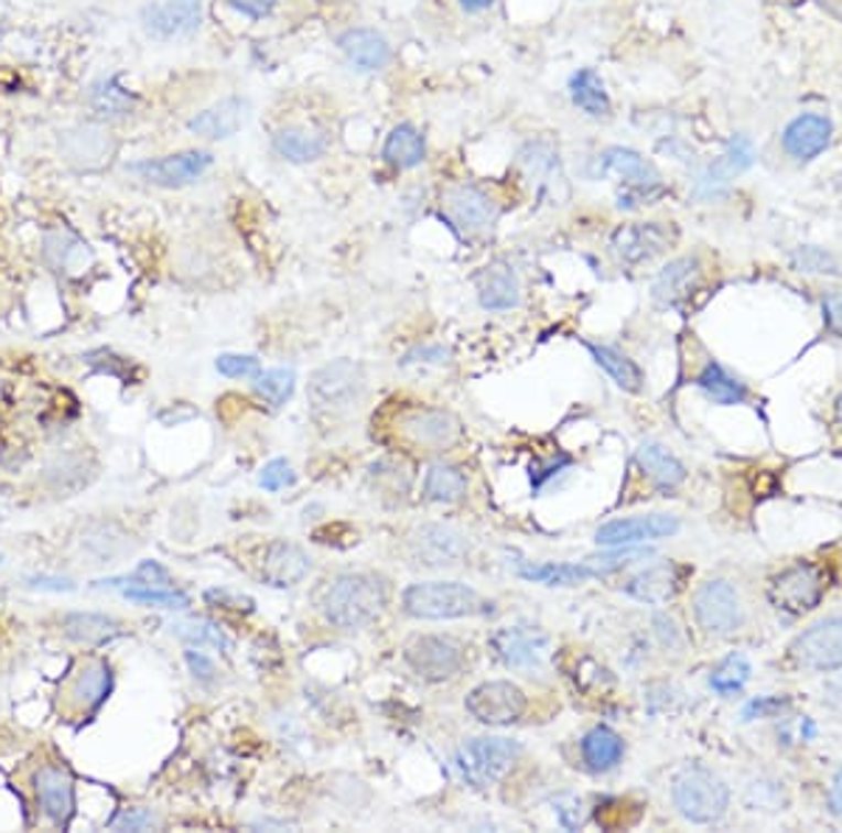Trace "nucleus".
<instances>
[{"label": "nucleus", "mask_w": 842, "mask_h": 833, "mask_svg": "<svg viewBox=\"0 0 842 833\" xmlns=\"http://www.w3.org/2000/svg\"><path fill=\"white\" fill-rule=\"evenodd\" d=\"M677 589H680V570L671 562L651 564V567L640 570L638 575H632L624 584L626 595L651 606H660L666 604V601H671L677 595Z\"/></svg>", "instance_id": "26"}, {"label": "nucleus", "mask_w": 842, "mask_h": 833, "mask_svg": "<svg viewBox=\"0 0 842 833\" xmlns=\"http://www.w3.org/2000/svg\"><path fill=\"white\" fill-rule=\"evenodd\" d=\"M96 586H110V589H125V586H172V575L161 562H141L130 575H118V578L96 581Z\"/></svg>", "instance_id": "46"}, {"label": "nucleus", "mask_w": 842, "mask_h": 833, "mask_svg": "<svg viewBox=\"0 0 842 833\" xmlns=\"http://www.w3.org/2000/svg\"><path fill=\"white\" fill-rule=\"evenodd\" d=\"M34 794H37L40 809L43 814L48 816L54 825L65 827L74 816L76 809V789H74V778H71V771L63 769V766H40L34 771Z\"/></svg>", "instance_id": "19"}, {"label": "nucleus", "mask_w": 842, "mask_h": 833, "mask_svg": "<svg viewBox=\"0 0 842 833\" xmlns=\"http://www.w3.org/2000/svg\"><path fill=\"white\" fill-rule=\"evenodd\" d=\"M582 758L593 771H609L624 758V738L609 727H593L582 738Z\"/></svg>", "instance_id": "33"}, {"label": "nucleus", "mask_w": 842, "mask_h": 833, "mask_svg": "<svg viewBox=\"0 0 842 833\" xmlns=\"http://www.w3.org/2000/svg\"><path fill=\"white\" fill-rule=\"evenodd\" d=\"M570 99L582 112L593 118H607L613 112V101L604 79L593 68H582L570 76Z\"/></svg>", "instance_id": "30"}, {"label": "nucleus", "mask_w": 842, "mask_h": 833, "mask_svg": "<svg viewBox=\"0 0 842 833\" xmlns=\"http://www.w3.org/2000/svg\"><path fill=\"white\" fill-rule=\"evenodd\" d=\"M444 208L455 225L466 234H481L492 228L497 219V208L489 194H484L477 185H455L444 194Z\"/></svg>", "instance_id": "20"}, {"label": "nucleus", "mask_w": 842, "mask_h": 833, "mask_svg": "<svg viewBox=\"0 0 842 833\" xmlns=\"http://www.w3.org/2000/svg\"><path fill=\"white\" fill-rule=\"evenodd\" d=\"M385 161L397 169H413L424 161V138L410 123H399L393 127L382 147Z\"/></svg>", "instance_id": "36"}, {"label": "nucleus", "mask_w": 842, "mask_h": 833, "mask_svg": "<svg viewBox=\"0 0 842 833\" xmlns=\"http://www.w3.org/2000/svg\"><path fill=\"white\" fill-rule=\"evenodd\" d=\"M186 662L199 682H214V677H217V666H214V660H208V657H205L203 651H197V648H188Z\"/></svg>", "instance_id": "56"}, {"label": "nucleus", "mask_w": 842, "mask_h": 833, "mask_svg": "<svg viewBox=\"0 0 842 833\" xmlns=\"http://www.w3.org/2000/svg\"><path fill=\"white\" fill-rule=\"evenodd\" d=\"M829 805L836 816H842V769L834 775V783L829 791Z\"/></svg>", "instance_id": "61"}, {"label": "nucleus", "mask_w": 842, "mask_h": 833, "mask_svg": "<svg viewBox=\"0 0 842 833\" xmlns=\"http://www.w3.org/2000/svg\"><path fill=\"white\" fill-rule=\"evenodd\" d=\"M312 570V559L292 542H270L261 562V575L270 586H295Z\"/></svg>", "instance_id": "24"}, {"label": "nucleus", "mask_w": 842, "mask_h": 833, "mask_svg": "<svg viewBox=\"0 0 842 833\" xmlns=\"http://www.w3.org/2000/svg\"><path fill=\"white\" fill-rule=\"evenodd\" d=\"M366 390V377L363 368L352 359H335L323 365L310 379V399L317 410H348L363 399Z\"/></svg>", "instance_id": "7"}, {"label": "nucleus", "mask_w": 842, "mask_h": 833, "mask_svg": "<svg viewBox=\"0 0 842 833\" xmlns=\"http://www.w3.org/2000/svg\"><path fill=\"white\" fill-rule=\"evenodd\" d=\"M671 797H674L677 811L697 825H713L725 816L727 805H731V789L725 786V780L708 769L682 771L674 780Z\"/></svg>", "instance_id": "4"}, {"label": "nucleus", "mask_w": 842, "mask_h": 833, "mask_svg": "<svg viewBox=\"0 0 842 833\" xmlns=\"http://www.w3.org/2000/svg\"><path fill=\"white\" fill-rule=\"evenodd\" d=\"M276 152L290 163H310L317 161L326 152V136L312 130H301V127H287L273 136Z\"/></svg>", "instance_id": "34"}, {"label": "nucleus", "mask_w": 842, "mask_h": 833, "mask_svg": "<svg viewBox=\"0 0 842 833\" xmlns=\"http://www.w3.org/2000/svg\"><path fill=\"white\" fill-rule=\"evenodd\" d=\"M25 584L40 593H74L76 586L71 578H60V575H29Z\"/></svg>", "instance_id": "55"}, {"label": "nucleus", "mask_w": 842, "mask_h": 833, "mask_svg": "<svg viewBox=\"0 0 842 833\" xmlns=\"http://www.w3.org/2000/svg\"><path fill=\"white\" fill-rule=\"evenodd\" d=\"M792 660L806 671L829 673L842 668V615H831L798 635L792 642Z\"/></svg>", "instance_id": "9"}, {"label": "nucleus", "mask_w": 842, "mask_h": 833, "mask_svg": "<svg viewBox=\"0 0 842 833\" xmlns=\"http://www.w3.org/2000/svg\"><path fill=\"white\" fill-rule=\"evenodd\" d=\"M722 161L727 163V169H731L733 174H744L749 172V169L756 166V149H753V141H749L747 136H733L731 141H727V149L725 154H722Z\"/></svg>", "instance_id": "48"}, {"label": "nucleus", "mask_w": 842, "mask_h": 833, "mask_svg": "<svg viewBox=\"0 0 842 833\" xmlns=\"http://www.w3.org/2000/svg\"><path fill=\"white\" fill-rule=\"evenodd\" d=\"M410 553L424 567H455L464 562V555L469 553L464 533L446 524H424L419 528L410 542Z\"/></svg>", "instance_id": "18"}, {"label": "nucleus", "mask_w": 842, "mask_h": 833, "mask_svg": "<svg viewBox=\"0 0 842 833\" xmlns=\"http://www.w3.org/2000/svg\"><path fill=\"white\" fill-rule=\"evenodd\" d=\"M143 29L158 40L192 37L203 23V3L199 0H163L141 12Z\"/></svg>", "instance_id": "17"}, {"label": "nucleus", "mask_w": 842, "mask_h": 833, "mask_svg": "<svg viewBox=\"0 0 842 833\" xmlns=\"http://www.w3.org/2000/svg\"><path fill=\"white\" fill-rule=\"evenodd\" d=\"M517 573L522 575L526 581H533V584H546V586H576L582 581L595 578V567L593 564L582 562V564H531V562H517Z\"/></svg>", "instance_id": "32"}, {"label": "nucleus", "mask_w": 842, "mask_h": 833, "mask_svg": "<svg viewBox=\"0 0 842 833\" xmlns=\"http://www.w3.org/2000/svg\"><path fill=\"white\" fill-rule=\"evenodd\" d=\"M63 631L68 640L79 642V646H107V642L127 635L121 620L101 615V612H71L63 617Z\"/></svg>", "instance_id": "27"}, {"label": "nucleus", "mask_w": 842, "mask_h": 833, "mask_svg": "<svg viewBox=\"0 0 842 833\" xmlns=\"http://www.w3.org/2000/svg\"><path fill=\"white\" fill-rule=\"evenodd\" d=\"M492 3H495V0H461V7H464L466 12H484Z\"/></svg>", "instance_id": "62"}, {"label": "nucleus", "mask_w": 842, "mask_h": 833, "mask_svg": "<svg viewBox=\"0 0 842 833\" xmlns=\"http://www.w3.org/2000/svg\"><path fill=\"white\" fill-rule=\"evenodd\" d=\"M259 483H261V488H267V491H281V488H287V486H292V483H295V472H292L290 463L281 461V457H276V461H270L265 469H261Z\"/></svg>", "instance_id": "51"}, {"label": "nucleus", "mask_w": 842, "mask_h": 833, "mask_svg": "<svg viewBox=\"0 0 842 833\" xmlns=\"http://www.w3.org/2000/svg\"><path fill=\"white\" fill-rule=\"evenodd\" d=\"M217 370L228 379L259 377V359L250 357V354H223L217 359Z\"/></svg>", "instance_id": "49"}, {"label": "nucleus", "mask_w": 842, "mask_h": 833, "mask_svg": "<svg viewBox=\"0 0 842 833\" xmlns=\"http://www.w3.org/2000/svg\"><path fill=\"white\" fill-rule=\"evenodd\" d=\"M295 390V370L290 368H270L256 377V393L270 404V408H281Z\"/></svg>", "instance_id": "44"}, {"label": "nucleus", "mask_w": 842, "mask_h": 833, "mask_svg": "<svg viewBox=\"0 0 842 833\" xmlns=\"http://www.w3.org/2000/svg\"><path fill=\"white\" fill-rule=\"evenodd\" d=\"M694 617L708 635H733L742 626L736 586L725 578L705 581L694 593Z\"/></svg>", "instance_id": "10"}, {"label": "nucleus", "mask_w": 842, "mask_h": 833, "mask_svg": "<svg viewBox=\"0 0 842 833\" xmlns=\"http://www.w3.org/2000/svg\"><path fill=\"white\" fill-rule=\"evenodd\" d=\"M823 312L831 332L842 337V292H829V295L823 298Z\"/></svg>", "instance_id": "58"}, {"label": "nucleus", "mask_w": 842, "mask_h": 833, "mask_svg": "<svg viewBox=\"0 0 842 833\" xmlns=\"http://www.w3.org/2000/svg\"><path fill=\"white\" fill-rule=\"evenodd\" d=\"M87 105H90V110L99 118H121L127 116V112H132L136 96H132L127 87H121L118 76H107V79H99L90 87Z\"/></svg>", "instance_id": "35"}, {"label": "nucleus", "mask_w": 842, "mask_h": 833, "mask_svg": "<svg viewBox=\"0 0 842 833\" xmlns=\"http://www.w3.org/2000/svg\"><path fill=\"white\" fill-rule=\"evenodd\" d=\"M477 298H481V306L492 309V312L515 309L520 303V281H517L515 270L506 264L486 267L477 278Z\"/></svg>", "instance_id": "29"}, {"label": "nucleus", "mask_w": 842, "mask_h": 833, "mask_svg": "<svg viewBox=\"0 0 842 833\" xmlns=\"http://www.w3.org/2000/svg\"><path fill=\"white\" fill-rule=\"evenodd\" d=\"M638 463L640 469L651 477L660 488H677L682 480H686V466L666 450L663 444H657V441H644L638 446Z\"/></svg>", "instance_id": "31"}, {"label": "nucleus", "mask_w": 842, "mask_h": 833, "mask_svg": "<svg viewBox=\"0 0 842 833\" xmlns=\"http://www.w3.org/2000/svg\"><path fill=\"white\" fill-rule=\"evenodd\" d=\"M834 123L818 112H800L780 132V147L798 163H809L831 147Z\"/></svg>", "instance_id": "16"}, {"label": "nucleus", "mask_w": 842, "mask_h": 833, "mask_svg": "<svg viewBox=\"0 0 842 833\" xmlns=\"http://www.w3.org/2000/svg\"><path fill=\"white\" fill-rule=\"evenodd\" d=\"M112 691V671L105 660H90L71 677L68 688H65V699L68 707L76 713H96L101 704L107 702Z\"/></svg>", "instance_id": "21"}, {"label": "nucleus", "mask_w": 842, "mask_h": 833, "mask_svg": "<svg viewBox=\"0 0 842 833\" xmlns=\"http://www.w3.org/2000/svg\"><path fill=\"white\" fill-rule=\"evenodd\" d=\"M404 662L413 668V673H419L421 679L428 682H444V679H453L455 673L464 668V648L453 637L441 635H424L415 637L404 648Z\"/></svg>", "instance_id": "11"}, {"label": "nucleus", "mask_w": 842, "mask_h": 833, "mask_svg": "<svg viewBox=\"0 0 842 833\" xmlns=\"http://www.w3.org/2000/svg\"><path fill=\"white\" fill-rule=\"evenodd\" d=\"M520 753L522 747L517 740L500 738V735H484V738H472L461 749L458 766L472 786L484 789V786L497 783L517 764Z\"/></svg>", "instance_id": "6"}, {"label": "nucleus", "mask_w": 842, "mask_h": 833, "mask_svg": "<svg viewBox=\"0 0 842 833\" xmlns=\"http://www.w3.org/2000/svg\"><path fill=\"white\" fill-rule=\"evenodd\" d=\"M94 143H105V136H101L99 130H90V127H85V130H76L71 132L68 141H65V149H68L71 158H101L105 154V149H94Z\"/></svg>", "instance_id": "50"}, {"label": "nucleus", "mask_w": 842, "mask_h": 833, "mask_svg": "<svg viewBox=\"0 0 842 833\" xmlns=\"http://www.w3.org/2000/svg\"><path fill=\"white\" fill-rule=\"evenodd\" d=\"M789 699H780V696H762V699H753V702L744 707V718H762V716H775V713H780V710L787 707Z\"/></svg>", "instance_id": "54"}, {"label": "nucleus", "mask_w": 842, "mask_h": 833, "mask_svg": "<svg viewBox=\"0 0 842 833\" xmlns=\"http://www.w3.org/2000/svg\"><path fill=\"white\" fill-rule=\"evenodd\" d=\"M402 606L415 620H461L492 612V604L472 586L458 581H421L410 584Z\"/></svg>", "instance_id": "2"}, {"label": "nucleus", "mask_w": 842, "mask_h": 833, "mask_svg": "<svg viewBox=\"0 0 842 833\" xmlns=\"http://www.w3.org/2000/svg\"><path fill=\"white\" fill-rule=\"evenodd\" d=\"M158 820L152 811L147 809H125L116 820L110 822L112 831H149V827H155Z\"/></svg>", "instance_id": "52"}, {"label": "nucleus", "mask_w": 842, "mask_h": 833, "mask_svg": "<svg viewBox=\"0 0 842 833\" xmlns=\"http://www.w3.org/2000/svg\"><path fill=\"white\" fill-rule=\"evenodd\" d=\"M697 388H700L708 399L716 401V404H725V408H731V404H744V399H747V388H744L738 379H733L719 363H708L705 368H702V374L697 377Z\"/></svg>", "instance_id": "37"}, {"label": "nucleus", "mask_w": 842, "mask_h": 833, "mask_svg": "<svg viewBox=\"0 0 842 833\" xmlns=\"http://www.w3.org/2000/svg\"><path fill=\"white\" fill-rule=\"evenodd\" d=\"M700 275H702V264L697 256H682V259L669 261V264L660 270V275L655 278L651 298H655L660 306H680V303L697 290Z\"/></svg>", "instance_id": "23"}, {"label": "nucleus", "mask_w": 842, "mask_h": 833, "mask_svg": "<svg viewBox=\"0 0 842 833\" xmlns=\"http://www.w3.org/2000/svg\"><path fill=\"white\" fill-rule=\"evenodd\" d=\"M593 177H604V174H618L624 180V192L618 194V208H638V205H649L657 194L663 192L660 183V172L646 161L644 154L626 147H609L598 154L590 166Z\"/></svg>", "instance_id": "3"}, {"label": "nucleus", "mask_w": 842, "mask_h": 833, "mask_svg": "<svg viewBox=\"0 0 842 833\" xmlns=\"http://www.w3.org/2000/svg\"><path fill=\"white\" fill-rule=\"evenodd\" d=\"M0 562H3V555H0Z\"/></svg>", "instance_id": "64"}, {"label": "nucleus", "mask_w": 842, "mask_h": 833, "mask_svg": "<svg viewBox=\"0 0 842 833\" xmlns=\"http://www.w3.org/2000/svg\"><path fill=\"white\" fill-rule=\"evenodd\" d=\"M834 421H836V426H840V435H842V390L834 401Z\"/></svg>", "instance_id": "63"}, {"label": "nucleus", "mask_w": 842, "mask_h": 833, "mask_svg": "<svg viewBox=\"0 0 842 833\" xmlns=\"http://www.w3.org/2000/svg\"><path fill=\"white\" fill-rule=\"evenodd\" d=\"M205 601H210V604H217V606H225V609H234V612H253V601H250L248 595L230 593V589H208V593H205Z\"/></svg>", "instance_id": "53"}, {"label": "nucleus", "mask_w": 842, "mask_h": 833, "mask_svg": "<svg viewBox=\"0 0 842 833\" xmlns=\"http://www.w3.org/2000/svg\"><path fill=\"white\" fill-rule=\"evenodd\" d=\"M825 575L823 567L811 562H798L792 567H787L784 573H778L769 584V601L778 612H787V615L798 617L806 612L818 609L820 601L825 595Z\"/></svg>", "instance_id": "5"}, {"label": "nucleus", "mask_w": 842, "mask_h": 833, "mask_svg": "<svg viewBox=\"0 0 842 833\" xmlns=\"http://www.w3.org/2000/svg\"><path fill=\"white\" fill-rule=\"evenodd\" d=\"M214 163V154L203 152V149H188V152L163 154V158H149V161L132 163L127 172L138 174L141 180L152 185H163V188H183V185L194 183L203 177Z\"/></svg>", "instance_id": "12"}, {"label": "nucleus", "mask_w": 842, "mask_h": 833, "mask_svg": "<svg viewBox=\"0 0 842 833\" xmlns=\"http://www.w3.org/2000/svg\"><path fill=\"white\" fill-rule=\"evenodd\" d=\"M736 180V174L727 169V163L719 158V161L708 163L705 169L700 172L694 183V197L705 199V203H713V199H722L727 192H731V183Z\"/></svg>", "instance_id": "43"}, {"label": "nucleus", "mask_w": 842, "mask_h": 833, "mask_svg": "<svg viewBox=\"0 0 842 833\" xmlns=\"http://www.w3.org/2000/svg\"><path fill=\"white\" fill-rule=\"evenodd\" d=\"M458 430V419L439 408H419L402 419L404 435H408L413 444L433 446V450H444V446L455 444Z\"/></svg>", "instance_id": "22"}, {"label": "nucleus", "mask_w": 842, "mask_h": 833, "mask_svg": "<svg viewBox=\"0 0 842 833\" xmlns=\"http://www.w3.org/2000/svg\"><path fill=\"white\" fill-rule=\"evenodd\" d=\"M245 121H248V101L223 99L219 105L197 112L188 121V130L199 138H208V141H225L242 130Z\"/></svg>", "instance_id": "25"}, {"label": "nucleus", "mask_w": 842, "mask_h": 833, "mask_svg": "<svg viewBox=\"0 0 842 833\" xmlns=\"http://www.w3.org/2000/svg\"><path fill=\"white\" fill-rule=\"evenodd\" d=\"M680 531V519L666 517V513H649V517H629L604 522L595 531V542L601 548H629L638 542H657L669 539Z\"/></svg>", "instance_id": "13"}, {"label": "nucleus", "mask_w": 842, "mask_h": 833, "mask_svg": "<svg viewBox=\"0 0 842 833\" xmlns=\"http://www.w3.org/2000/svg\"><path fill=\"white\" fill-rule=\"evenodd\" d=\"M792 264H795V270L809 272V275H840L842 272L836 256L829 253V250H823V247H814V245L798 247V250L792 253Z\"/></svg>", "instance_id": "47"}, {"label": "nucleus", "mask_w": 842, "mask_h": 833, "mask_svg": "<svg viewBox=\"0 0 842 833\" xmlns=\"http://www.w3.org/2000/svg\"><path fill=\"white\" fill-rule=\"evenodd\" d=\"M172 631L180 637V640L192 642V646L197 648L210 646V648H219V651H228L230 648L228 635H225L217 624L203 620V617H197V620H186V624H174Z\"/></svg>", "instance_id": "45"}, {"label": "nucleus", "mask_w": 842, "mask_h": 833, "mask_svg": "<svg viewBox=\"0 0 842 833\" xmlns=\"http://www.w3.org/2000/svg\"><path fill=\"white\" fill-rule=\"evenodd\" d=\"M466 494V477L455 466H430L424 477V497L430 502H458Z\"/></svg>", "instance_id": "39"}, {"label": "nucleus", "mask_w": 842, "mask_h": 833, "mask_svg": "<svg viewBox=\"0 0 842 833\" xmlns=\"http://www.w3.org/2000/svg\"><path fill=\"white\" fill-rule=\"evenodd\" d=\"M228 3L250 20H265L276 9V0H228Z\"/></svg>", "instance_id": "57"}, {"label": "nucleus", "mask_w": 842, "mask_h": 833, "mask_svg": "<svg viewBox=\"0 0 842 833\" xmlns=\"http://www.w3.org/2000/svg\"><path fill=\"white\" fill-rule=\"evenodd\" d=\"M45 256H48V261L60 272L82 270L85 259L90 261V253H87V245H82V241L71 239V236H63V234L48 236V241H45Z\"/></svg>", "instance_id": "41"}, {"label": "nucleus", "mask_w": 842, "mask_h": 833, "mask_svg": "<svg viewBox=\"0 0 842 833\" xmlns=\"http://www.w3.org/2000/svg\"><path fill=\"white\" fill-rule=\"evenodd\" d=\"M317 606L337 629H363L374 624L388 606V586L371 573L337 575L323 586Z\"/></svg>", "instance_id": "1"}, {"label": "nucleus", "mask_w": 842, "mask_h": 833, "mask_svg": "<svg viewBox=\"0 0 842 833\" xmlns=\"http://www.w3.org/2000/svg\"><path fill=\"white\" fill-rule=\"evenodd\" d=\"M671 245V230L660 223H635L620 225L609 239L615 259L620 264L638 267L644 261H651Z\"/></svg>", "instance_id": "15"}, {"label": "nucleus", "mask_w": 842, "mask_h": 833, "mask_svg": "<svg viewBox=\"0 0 842 833\" xmlns=\"http://www.w3.org/2000/svg\"><path fill=\"white\" fill-rule=\"evenodd\" d=\"M551 637L539 626H503L492 637L495 654L508 668H539L548 657Z\"/></svg>", "instance_id": "14"}, {"label": "nucleus", "mask_w": 842, "mask_h": 833, "mask_svg": "<svg viewBox=\"0 0 842 833\" xmlns=\"http://www.w3.org/2000/svg\"><path fill=\"white\" fill-rule=\"evenodd\" d=\"M341 51L359 71H382L390 62L388 40L371 29L346 31L341 37Z\"/></svg>", "instance_id": "28"}, {"label": "nucleus", "mask_w": 842, "mask_h": 833, "mask_svg": "<svg viewBox=\"0 0 842 833\" xmlns=\"http://www.w3.org/2000/svg\"><path fill=\"white\" fill-rule=\"evenodd\" d=\"M590 354L595 357V363L601 365V368L607 370L609 377H613V382L618 385V388L629 390V393H638L640 388H644V370L638 368V365L632 363L629 357H624L620 351H615V348H607V346H593V343H587Z\"/></svg>", "instance_id": "38"}, {"label": "nucleus", "mask_w": 842, "mask_h": 833, "mask_svg": "<svg viewBox=\"0 0 842 833\" xmlns=\"http://www.w3.org/2000/svg\"><path fill=\"white\" fill-rule=\"evenodd\" d=\"M121 595L132 604L158 606V609H186L192 604L188 595L174 589V586H125Z\"/></svg>", "instance_id": "42"}, {"label": "nucleus", "mask_w": 842, "mask_h": 833, "mask_svg": "<svg viewBox=\"0 0 842 833\" xmlns=\"http://www.w3.org/2000/svg\"><path fill=\"white\" fill-rule=\"evenodd\" d=\"M421 359H424V363H444V359H446V351H444V348H439V346L415 348L413 354H408V357H404V365L421 363Z\"/></svg>", "instance_id": "60"}, {"label": "nucleus", "mask_w": 842, "mask_h": 833, "mask_svg": "<svg viewBox=\"0 0 842 833\" xmlns=\"http://www.w3.org/2000/svg\"><path fill=\"white\" fill-rule=\"evenodd\" d=\"M655 626H657V635H660V640H663L666 646H669V648H680L682 646V637H680V631H677V624H674V620H671V617L660 615L655 620Z\"/></svg>", "instance_id": "59"}, {"label": "nucleus", "mask_w": 842, "mask_h": 833, "mask_svg": "<svg viewBox=\"0 0 842 833\" xmlns=\"http://www.w3.org/2000/svg\"><path fill=\"white\" fill-rule=\"evenodd\" d=\"M466 710L475 722L486 724V727H508L526 716L528 699L515 682L495 679V682L477 685L466 696Z\"/></svg>", "instance_id": "8"}, {"label": "nucleus", "mask_w": 842, "mask_h": 833, "mask_svg": "<svg viewBox=\"0 0 842 833\" xmlns=\"http://www.w3.org/2000/svg\"><path fill=\"white\" fill-rule=\"evenodd\" d=\"M749 673H753V668H749L747 657L744 654H731L727 660L719 662L716 668L711 671V688L716 693H722V696H731V693H738L744 685H747V679Z\"/></svg>", "instance_id": "40"}]
</instances>
